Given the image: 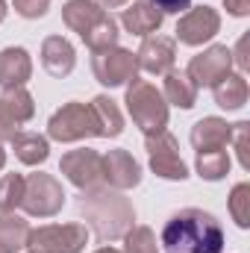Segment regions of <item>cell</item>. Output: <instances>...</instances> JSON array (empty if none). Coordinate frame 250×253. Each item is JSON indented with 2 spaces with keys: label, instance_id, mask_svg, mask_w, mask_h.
Wrapping results in <instances>:
<instances>
[{
  "label": "cell",
  "instance_id": "cell-39",
  "mask_svg": "<svg viewBox=\"0 0 250 253\" xmlns=\"http://www.w3.org/2000/svg\"><path fill=\"white\" fill-rule=\"evenodd\" d=\"M3 165H6V150L0 147V171H3Z\"/></svg>",
  "mask_w": 250,
  "mask_h": 253
},
{
  "label": "cell",
  "instance_id": "cell-33",
  "mask_svg": "<svg viewBox=\"0 0 250 253\" xmlns=\"http://www.w3.org/2000/svg\"><path fill=\"white\" fill-rule=\"evenodd\" d=\"M18 129H21V124H15V121L9 118V112L0 106V144H3V141H12V135H15Z\"/></svg>",
  "mask_w": 250,
  "mask_h": 253
},
{
  "label": "cell",
  "instance_id": "cell-32",
  "mask_svg": "<svg viewBox=\"0 0 250 253\" xmlns=\"http://www.w3.org/2000/svg\"><path fill=\"white\" fill-rule=\"evenodd\" d=\"M162 15H183L186 9H191V0H150Z\"/></svg>",
  "mask_w": 250,
  "mask_h": 253
},
{
  "label": "cell",
  "instance_id": "cell-30",
  "mask_svg": "<svg viewBox=\"0 0 250 253\" xmlns=\"http://www.w3.org/2000/svg\"><path fill=\"white\" fill-rule=\"evenodd\" d=\"M248 135H250V124L248 121H239V124H233V144H236V153H239V165L250 171V156H248Z\"/></svg>",
  "mask_w": 250,
  "mask_h": 253
},
{
  "label": "cell",
  "instance_id": "cell-1",
  "mask_svg": "<svg viewBox=\"0 0 250 253\" xmlns=\"http://www.w3.org/2000/svg\"><path fill=\"white\" fill-rule=\"evenodd\" d=\"M159 245L165 248V253H221L224 230L212 212L180 209L165 221Z\"/></svg>",
  "mask_w": 250,
  "mask_h": 253
},
{
  "label": "cell",
  "instance_id": "cell-9",
  "mask_svg": "<svg viewBox=\"0 0 250 253\" xmlns=\"http://www.w3.org/2000/svg\"><path fill=\"white\" fill-rule=\"evenodd\" d=\"M59 171L65 174V180L71 186H77L80 191H91L97 186H103V156L97 150L80 147V150H68L59 162Z\"/></svg>",
  "mask_w": 250,
  "mask_h": 253
},
{
  "label": "cell",
  "instance_id": "cell-13",
  "mask_svg": "<svg viewBox=\"0 0 250 253\" xmlns=\"http://www.w3.org/2000/svg\"><path fill=\"white\" fill-rule=\"evenodd\" d=\"M103 183L115 191L135 189L141 183V165L132 159V153H126L121 147L106 150L103 153Z\"/></svg>",
  "mask_w": 250,
  "mask_h": 253
},
{
  "label": "cell",
  "instance_id": "cell-20",
  "mask_svg": "<svg viewBox=\"0 0 250 253\" xmlns=\"http://www.w3.org/2000/svg\"><path fill=\"white\" fill-rule=\"evenodd\" d=\"M162 97H165V103H171V106H177V109H191V106L197 103V85L191 83V77H188L186 71L171 68V71L165 74Z\"/></svg>",
  "mask_w": 250,
  "mask_h": 253
},
{
  "label": "cell",
  "instance_id": "cell-31",
  "mask_svg": "<svg viewBox=\"0 0 250 253\" xmlns=\"http://www.w3.org/2000/svg\"><path fill=\"white\" fill-rule=\"evenodd\" d=\"M12 6H15V12L21 15V18H44L47 15V9H50V0H12Z\"/></svg>",
  "mask_w": 250,
  "mask_h": 253
},
{
  "label": "cell",
  "instance_id": "cell-36",
  "mask_svg": "<svg viewBox=\"0 0 250 253\" xmlns=\"http://www.w3.org/2000/svg\"><path fill=\"white\" fill-rule=\"evenodd\" d=\"M97 6H103V9H121V6H126L129 0H94Z\"/></svg>",
  "mask_w": 250,
  "mask_h": 253
},
{
  "label": "cell",
  "instance_id": "cell-8",
  "mask_svg": "<svg viewBox=\"0 0 250 253\" xmlns=\"http://www.w3.org/2000/svg\"><path fill=\"white\" fill-rule=\"evenodd\" d=\"M91 71H94V80L100 85H109V88H118L126 85L129 80L138 77V65H135V53L126 50V47H109V50H100V53H91Z\"/></svg>",
  "mask_w": 250,
  "mask_h": 253
},
{
  "label": "cell",
  "instance_id": "cell-14",
  "mask_svg": "<svg viewBox=\"0 0 250 253\" xmlns=\"http://www.w3.org/2000/svg\"><path fill=\"white\" fill-rule=\"evenodd\" d=\"M42 65L50 77H68L77 65V50L74 44L62 39V36H47L44 44H42Z\"/></svg>",
  "mask_w": 250,
  "mask_h": 253
},
{
  "label": "cell",
  "instance_id": "cell-17",
  "mask_svg": "<svg viewBox=\"0 0 250 253\" xmlns=\"http://www.w3.org/2000/svg\"><path fill=\"white\" fill-rule=\"evenodd\" d=\"M30 77H33V59H30V53L24 47L0 50V85L3 88L27 85Z\"/></svg>",
  "mask_w": 250,
  "mask_h": 253
},
{
  "label": "cell",
  "instance_id": "cell-19",
  "mask_svg": "<svg viewBox=\"0 0 250 253\" xmlns=\"http://www.w3.org/2000/svg\"><path fill=\"white\" fill-rule=\"evenodd\" d=\"M212 94H215V103H218L221 109H227V112L242 109V106L248 103V97H250V88H248L245 74H233V71H230L224 80H218V83L212 85Z\"/></svg>",
  "mask_w": 250,
  "mask_h": 253
},
{
  "label": "cell",
  "instance_id": "cell-25",
  "mask_svg": "<svg viewBox=\"0 0 250 253\" xmlns=\"http://www.w3.org/2000/svg\"><path fill=\"white\" fill-rule=\"evenodd\" d=\"M194 168L203 180L209 183H218L230 174V153L227 147H215V150H197V159H194Z\"/></svg>",
  "mask_w": 250,
  "mask_h": 253
},
{
  "label": "cell",
  "instance_id": "cell-40",
  "mask_svg": "<svg viewBox=\"0 0 250 253\" xmlns=\"http://www.w3.org/2000/svg\"><path fill=\"white\" fill-rule=\"evenodd\" d=\"M30 253H39V251H30Z\"/></svg>",
  "mask_w": 250,
  "mask_h": 253
},
{
  "label": "cell",
  "instance_id": "cell-11",
  "mask_svg": "<svg viewBox=\"0 0 250 253\" xmlns=\"http://www.w3.org/2000/svg\"><path fill=\"white\" fill-rule=\"evenodd\" d=\"M233 71V53H230V47L227 44H212V47H206L203 53H197V56H191V62H188L186 74L191 77V83L197 85V88H212L218 80H224L227 74Z\"/></svg>",
  "mask_w": 250,
  "mask_h": 253
},
{
  "label": "cell",
  "instance_id": "cell-26",
  "mask_svg": "<svg viewBox=\"0 0 250 253\" xmlns=\"http://www.w3.org/2000/svg\"><path fill=\"white\" fill-rule=\"evenodd\" d=\"M118 21L106 12L85 36H83V42H85V47L91 50V53H100V50H109V47H115L118 44Z\"/></svg>",
  "mask_w": 250,
  "mask_h": 253
},
{
  "label": "cell",
  "instance_id": "cell-22",
  "mask_svg": "<svg viewBox=\"0 0 250 253\" xmlns=\"http://www.w3.org/2000/svg\"><path fill=\"white\" fill-rule=\"evenodd\" d=\"M30 221L15 212H0V253H18L27 248Z\"/></svg>",
  "mask_w": 250,
  "mask_h": 253
},
{
  "label": "cell",
  "instance_id": "cell-2",
  "mask_svg": "<svg viewBox=\"0 0 250 253\" xmlns=\"http://www.w3.org/2000/svg\"><path fill=\"white\" fill-rule=\"evenodd\" d=\"M80 212L91 224L97 242H115L124 239L135 221V209L121 191L109 186H97L80 194Z\"/></svg>",
  "mask_w": 250,
  "mask_h": 253
},
{
  "label": "cell",
  "instance_id": "cell-15",
  "mask_svg": "<svg viewBox=\"0 0 250 253\" xmlns=\"http://www.w3.org/2000/svg\"><path fill=\"white\" fill-rule=\"evenodd\" d=\"M162 21H165V15L150 3V0H135V3H129L124 12H121V24H124L126 33H132V36H153L159 27H162Z\"/></svg>",
  "mask_w": 250,
  "mask_h": 253
},
{
  "label": "cell",
  "instance_id": "cell-23",
  "mask_svg": "<svg viewBox=\"0 0 250 253\" xmlns=\"http://www.w3.org/2000/svg\"><path fill=\"white\" fill-rule=\"evenodd\" d=\"M91 112L97 118V126H100V138H118L124 132V115L118 109V103L106 94H97L91 103Z\"/></svg>",
  "mask_w": 250,
  "mask_h": 253
},
{
  "label": "cell",
  "instance_id": "cell-24",
  "mask_svg": "<svg viewBox=\"0 0 250 253\" xmlns=\"http://www.w3.org/2000/svg\"><path fill=\"white\" fill-rule=\"evenodd\" d=\"M0 106L9 112V118H12L15 124H27V121H33V115H36L33 94H30L24 85L3 88V94H0Z\"/></svg>",
  "mask_w": 250,
  "mask_h": 253
},
{
  "label": "cell",
  "instance_id": "cell-18",
  "mask_svg": "<svg viewBox=\"0 0 250 253\" xmlns=\"http://www.w3.org/2000/svg\"><path fill=\"white\" fill-rule=\"evenodd\" d=\"M106 15V9L103 6H97L94 0H68L62 6V21L68 30H74L80 39L100 21Z\"/></svg>",
  "mask_w": 250,
  "mask_h": 253
},
{
  "label": "cell",
  "instance_id": "cell-28",
  "mask_svg": "<svg viewBox=\"0 0 250 253\" xmlns=\"http://www.w3.org/2000/svg\"><path fill=\"white\" fill-rule=\"evenodd\" d=\"M230 215L242 230L250 227V183L233 186V191H230Z\"/></svg>",
  "mask_w": 250,
  "mask_h": 253
},
{
  "label": "cell",
  "instance_id": "cell-4",
  "mask_svg": "<svg viewBox=\"0 0 250 253\" xmlns=\"http://www.w3.org/2000/svg\"><path fill=\"white\" fill-rule=\"evenodd\" d=\"M47 135L53 141H62V144H71V141H83V138H97L100 135V126H97V118L91 112L88 103H65L62 109H56L47 121Z\"/></svg>",
  "mask_w": 250,
  "mask_h": 253
},
{
  "label": "cell",
  "instance_id": "cell-21",
  "mask_svg": "<svg viewBox=\"0 0 250 253\" xmlns=\"http://www.w3.org/2000/svg\"><path fill=\"white\" fill-rule=\"evenodd\" d=\"M9 144L24 165H42L50 156V141H47V135H39V132H21L18 129Z\"/></svg>",
  "mask_w": 250,
  "mask_h": 253
},
{
  "label": "cell",
  "instance_id": "cell-12",
  "mask_svg": "<svg viewBox=\"0 0 250 253\" xmlns=\"http://www.w3.org/2000/svg\"><path fill=\"white\" fill-rule=\"evenodd\" d=\"M177 59V42L168 39V36H144L138 53H135V65L138 71L144 74H156V77H165Z\"/></svg>",
  "mask_w": 250,
  "mask_h": 253
},
{
  "label": "cell",
  "instance_id": "cell-7",
  "mask_svg": "<svg viewBox=\"0 0 250 253\" xmlns=\"http://www.w3.org/2000/svg\"><path fill=\"white\" fill-rule=\"evenodd\" d=\"M144 150L150 156V171L162 180H174V183H183L188 177V168L180 156V144L177 138L162 129V132H150L144 135Z\"/></svg>",
  "mask_w": 250,
  "mask_h": 253
},
{
  "label": "cell",
  "instance_id": "cell-3",
  "mask_svg": "<svg viewBox=\"0 0 250 253\" xmlns=\"http://www.w3.org/2000/svg\"><path fill=\"white\" fill-rule=\"evenodd\" d=\"M124 103H126V112H129L132 124L138 126L144 135L162 132V129L168 126V103H165L162 91H159L153 83L138 80V77L129 80Z\"/></svg>",
  "mask_w": 250,
  "mask_h": 253
},
{
  "label": "cell",
  "instance_id": "cell-37",
  "mask_svg": "<svg viewBox=\"0 0 250 253\" xmlns=\"http://www.w3.org/2000/svg\"><path fill=\"white\" fill-rule=\"evenodd\" d=\"M6 12H9V9H6V0H0V24L6 21Z\"/></svg>",
  "mask_w": 250,
  "mask_h": 253
},
{
  "label": "cell",
  "instance_id": "cell-38",
  "mask_svg": "<svg viewBox=\"0 0 250 253\" xmlns=\"http://www.w3.org/2000/svg\"><path fill=\"white\" fill-rule=\"evenodd\" d=\"M94 253H121V251H115V248H97Z\"/></svg>",
  "mask_w": 250,
  "mask_h": 253
},
{
  "label": "cell",
  "instance_id": "cell-29",
  "mask_svg": "<svg viewBox=\"0 0 250 253\" xmlns=\"http://www.w3.org/2000/svg\"><path fill=\"white\" fill-rule=\"evenodd\" d=\"M124 253H159L156 245V233L150 227H129V233L124 236Z\"/></svg>",
  "mask_w": 250,
  "mask_h": 253
},
{
  "label": "cell",
  "instance_id": "cell-5",
  "mask_svg": "<svg viewBox=\"0 0 250 253\" xmlns=\"http://www.w3.org/2000/svg\"><path fill=\"white\" fill-rule=\"evenodd\" d=\"M88 245L85 224H44L30 230L27 248L39 253H83Z\"/></svg>",
  "mask_w": 250,
  "mask_h": 253
},
{
  "label": "cell",
  "instance_id": "cell-27",
  "mask_svg": "<svg viewBox=\"0 0 250 253\" xmlns=\"http://www.w3.org/2000/svg\"><path fill=\"white\" fill-rule=\"evenodd\" d=\"M24 174H3L0 177V212H15L24 200Z\"/></svg>",
  "mask_w": 250,
  "mask_h": 253
},
{
  "label": "cell",
  "instance_id": "cell-34",
  "mask_svg": "<svg viewBox=\"0 0 250 253\" xmlns=\"http://www.w3.org/2000/svg\"><path fill=\"white\" fill-rule=\"evenodd\" d=\"M233 53V62L239 65L242 71H248L250 68V59H248V36H242L239 39V44H236V50H230Z\"/></svg>",
  "mask_w": 250,
  "mask_h": 253
},
{
  "label": "cell",
  "instance_id": "cell-6",
  "mask_svg": "<svg viewBox=\"0 0 250 253\" xmlns=\"http://www.w3.org/2000/svg\"><path fill=\"white\" fill-rule=\"evenodd\" d=\"M21 206L33 218H53V215H59L65 206L62 183L53 174H30L27 186H24Z\"/></svg>",
  "mask_w": 250,
  "mask_h": 253
},
{
  "label": "cell",
  "instance_id": "cell-35",
  "mask_svg": "<svg viewBox=\"0 0 250 253\" xmlns=\"http://www.w3.org/2000/svg\"><path fill=\"white\" fill-rule=\"evenodd\" d=\"M224 9L236 18H245L250 15V0H224Z\"/></svg>",
  "mask_w": 250,
  "mask_h": 253
},
{
  "label": "cell",
  "instance_id": "cell-16",
  "mask_svg": "<svg viewBox=\"0 0 250 253\" xmlns=\"http://www.w3.org/2000/svg\"><path fill=\"white\" fill-rule=\"evenodd\" d=\"M191 147L194 150H215V147H227L233 138V124H227L224 118H200L197 124L191 126Z\"/></svg>",
  "mask_w": 250,
  "mask_h": 253
},
{
  "label": "cell",
  "instance_id": "cell-10",
  "mask_svg": "<svg viewBox=\"0 0 250 253\" xmlns=\"http://www.w3.org/2000/svg\"><path fill=\"white\" fill-rule=\"evenodd\" d=\"M221 30V15L212 6H194L186 9L183 18L177 21V42L188 47H200L206 42H212Z\"/></svg>",
  "mask_w": 250,
  "mask_h": 253
}]
</instances>
